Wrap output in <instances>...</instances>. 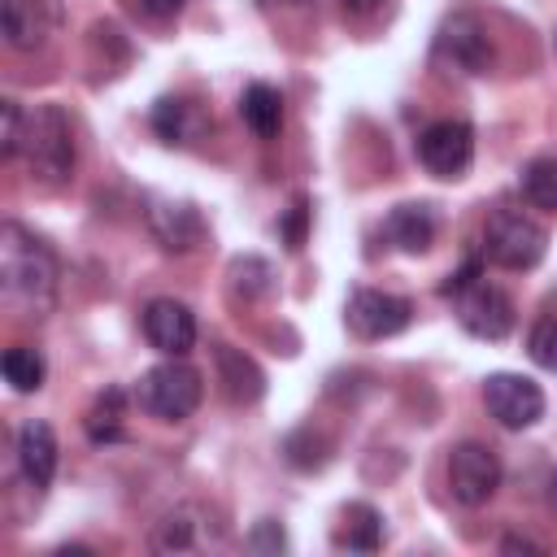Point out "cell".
<instances>
[{
    "instance_id": "1",
    "label": "cell",
    "mask_w": 557,
    "mask_h": 557,
    "mask_svg": "<svg viewBox=\"0 0 557 557\" xmlns=\"http://www.w3.org/2000/svg\"><path fill=\"white\" fill-rule=\"evenodd\" d=\"M0 296L26 318H44L57 305V257L26 226H0Z\"/></svg>"
},
{
    "instance_id": "2",
    "label": "cell",
    "mask_w": 557,
    "mask_h": 557,
    "mask_svg": "<svg viewBox=\"0 0 557 557\" xmlns=\"http://www.w3.org/2000/svg\"><path fill=\"white\" fill-rule=\"evenodd\" d=\"M22 161L30 170L35 183L44 187H61L74 174V126L57 104H39L26 113L22 126Z\"/></svg>"
},
{
    "instance_id": "3",
    "label": "cell",
    "mask_w": 557,
    "mask_h": 557,
    "mask_svg": "<svg viewBox=\"0 0 557 557\" xmlns=\"http://www.w3.org/2000/svg\"><path fill=\"white\" fill-rule=\"evenodd\" d=\"M440 292L453 296L457 322H461L474 339H492V344H496V339H505V335L513 331V300H509L500 287H492V283L479 278V261L461 265Z\"/></svg>"
},
{
    "instance_id": "4",
    "label": "cell",
    "mask_w": 557,
    "mask_h": 557,
    "mask_svg": "<svg viewBox=\"0 0 557 557\" xmlns=\"http://www.w3.org/2000/svg\"><path fill=\"white\" fill-rule=\"evenodd\" d=\"M135 396H139V409H144L148 418L183 422V418L196 413V405H200V396H205V383H200V374H196L183 357H170V361L152 366V370L139 379Z\"/></svg>"
},
{
    "instance_id": "5",
    "label": "cell",
    "mask_w": 557,
    "mask_h": 557,
    "mask_svg": "<svg viewBox=\"0 0 557 557\" xmlns=\"http://www.w3.org/2000/svg\"><path fill=\"white\" fill-rule=\"evenodd\" d=\"M544 248H548V235H544V226L535 218H527L518 209H496L487 218L483 252L496 265H505V270H531V265H540Z\"/></svg>"
},
{
    "instance_id": "6",
    "label": "cell",
    "mask_w": 557,
    "mask_h": 557,
    "mask_svg": "<svg viewBox=\"0 0 557 557\" xmlns=\"http://www.w3.org/2000/svg\"><path fill=\"white\" fill-rule=\"evenodd\" d=\"M500 487V457L479 444V440H466L448 453V492L457 505H487Z\"/></svg>"
},
{
    "instance_id": "7",
    "label": "cell",
    "mask_w": 557,
    "mask_h": 557,
    "mask_svg": "<svg viewBox=\"0 0 557 557\" xmlns=\"http://www.w3.org/2000/svg\"><path fill=\"white\" fill-rule=\"evenodd\" d=\"M483 405L505 431H527L544 418V392L527 374H487Z\"/></svg>"
},
{
    "instance_id": "8",
    "label": "cell",
    "mask_w": 557,
    "mask_h": 557,
    "mask_svg": "<svg viewBox=\"0 0 557 557\" xmlns=\"http://www.w3.org/2000/svg\"><path fill=\"white\" fill-rule=\"evenodd\" d=\"M413 318V305L405 296H392V292H374V287H357L344 305V322L357 339H387V335H400Z\"/></svg>"
},
{
    "instance_id": "9",
    "label": "cell",
    "mask_w": 557,
    "mask_h": 557,
    "mask_svg": "<svg viewBox=\"0 0 557 557\" xmlns=\"http://www.w3.org/2000/svg\"><path fill=\"white\" fill-rule=\"evenodd\" d=\"M418 161L435 174V178H461L474 161V131L470 122H431L418 135Z\"/></svg>"
},
{
    "instance_id": "10",
    "label": "cell",
    "mask_w": 557,
    "mask_h": 557,
    "mask_svg": "<svg viewBox=\"0 0 557 557\" xmlns=\"http://www.w3.org/2000/svg\"><path fill=\"white\" fill-rule=\"evenodd\" d=\"M144 335L157 352L165 357H187L191 344H196V313L183 305V300H170V296H157L144 305Z\"/></svg>"
},
{
    "instance_id": "11",
    "label": "cell",
    "mask_w": 557,
    "mask_h": 557,
    "mask_svg": "<svg viewBox=\"0 0 557 557\" xmlns=\"http://www.w3.org/2000/svg\"><path fill=\"white\" fill-rule=\"evenodd\" d=\"M435 48H440V57L453 61L461 74H487V70H492V39H487L483 22L470 17V13H457L453 22H444Z\"/></svg>"
},
{
    "instance_id": "12",
    "label": "cell",
    "mask_w": 557,
    "mask_h": 557,
    "mask_svg": "<svg viewBox=\"0 0 557 557\" xmlns=\"http://www.w3.org/2000/svg\"><path fill=\"white\" fill-rule=\"evenodd\" d=\"M148 226L165 252H191L205 244V222L191 205L183 200H152L148 205Z\"/></svg>"
},
{
    "instance_id": "13",
    "label": "cell",
    "mask_w": 557,
    "mask_h": 557,
    "mask_svg": "<svg viewBox=\"0 0 557 557\" xmlns=\"http://www.w3.org/2000/svg\"><path fill=\"white\" fill-rule=\"evenodd\" d=\"M17 470L35 492H44L52 483V474H57V435H52L48 422H39V418L22 422V431H17Z\"/></svg>"
},
{
    "instance_id": "14",
    "label": "cell",
    "mask_w": 557,
    "mask_h": 557,
    "mask_svg": "<svg viewBox=\"0 0 557 557\" xmlns=\"http://www.w3.org/2000/svg\"><path fill=\"white\" fill-rule=\"evenodd\" d=\"M435 231H440V218H435V209L422 205V200L396 205V209L387 213V222H383V235H387L400 252H409V257H422V252L435 244Z\"/></svg>"
},
{
    "instance_id": "15",
    "label": "cell",
    "mask_w": 557,
    "mask_h": 557,
    "mask_svg": "<svg viewBox=\"0 0 557 557\" xmlns=\"http://www.w3.org/2000/svg\"><path fill=\"white\" fill-rule=\"evenodd\" d=\"M213 361H218V383H222L226 400H235V405L261 400L265 374L257 370V361H252L248 352H239V348H231V344H218V348H213Z\"/></svg>"
},
{
    "instance_id": "16",
    "label": "cell",
    "mask_w": 557,
    "mask_h": 557,
    "mask_svg": "<svg viewBox=\"0 0 557 557\" xmlns=\"http://www.w3.org/2000/svg\"><path fill=\"white\" fill-rule=\"evenodd\" d=\"M383 544V518L374 505H348L339 513V527H335V548H348V553H374Z\"/></svg>"
},
{
    "instance_id": "17",
    "label": "cell",
    "mask_w": 557,
    "mask_h": 557,
    "mask_svg": "<svg viewBox=\"0 0 557 557\" xmlns=\"http://www.w3.org/2000/svg\"><path fill=\"white\" fill-rule=\"evenodd\" d=\"M0 26H4L9 48H17V52L39 48V44H44V13H39V0H0Z\"/></svg>"
},
{
    "instance_id": "18",
    "label": "cell",
    "mask_w": 557,
    "mask_h": 557,
    "mask_svg": "<svg viewBox=\"0 0 557 557\" xmlns=\"http://www.w3.org/2000/svg\"><path fill=\"white\" fill-rule=\"evenodd\" d=\"M239 117H244L261 139H270V135H278V126H283V96H278L270 83H252V87H244V96H239Z\"/></svg>"
},
{
    "instance_id": "19",
    "label": "cell",
    "mask_w": 557,
    "mask_h": 557,
    "mask_svg": "<svg viewBox=\"0 0 557 557\" xmlns=\"http://www.w3.org/2000/svg\"><path fill=\"white\" fill-rule=\"evenodd\" d=\"M0 370H4V383H9L13 392H39V387H44V374H48L44 352L30 348V344H13V348H4Z\"/></svg>"
},
{
    "instance_id": "20",
    "label": "cell",
    "mask_w": 557,
    "mask_h": 557,
    "mask_svg": "<svg viewBox=\"0 0 557 557\" xmlns=\"http://www.w3.org/2000/svg\"><path fill=\"white\" fill-rule=\"evenodd\" d=\"M522 200L531 209H544V213H557V157H535L522 165Z\"/></svg>"
},
{
    "instance_id": "21",
    "label": "cell",
    "mask_w": 557,
    "mask_h": 557,
    "mask_svg": "<svg viewBox=\"0 0 557 557\" xmlns=\"http://www.w3.org/2000/svg\"><path fill=\"white\" fill-rule=\"evenodd\" d=\"M152 131H157L165 144H187V139L200 131V117H196V109H191L187 100L165 96V100H157V109H152Z\"/></svg>"
},
{
    "instance_id": "22",
    "label": "cell",
    "mask_w": 557,
    "mask_h": 557,
    "mask_svg": "<svg viewBox=\"0 0 557 557\" xmlns=\"http://www.w3.org/2000/svg\"><path fill=\"white\" fill-rule=\"evenodd\" d=\"M226 274H231V292L244 296V300L270 296V287H274V270H270V261H261V257H235Z\"/></svg>"
},
{
    "instance_id": "23",
    "label": "cell",
    "mask_w": 557,
    "mask_h": 557,
    "mask_svg": "<svg viewBox=\"0 0 557 557\" xmlns=\"http://www.w3.org/2000/svg\"><path fill=\"white\" fill-rule=\"evenodd\" d=\"M87 435H91L96 444H109V440L122 435V392H117V387H109V392L91 405V413H87Z\"/></svg>"
},
{
    "instance_id": "24",
    "label": "cell",
    "mask_w": 557,
    "mask_h": 557,
    "mask_svg": "<svg viewBox=\"0 0 557 557\" xmlns=\"http://www.w3.org/2000/svg\"><path fill=\"white\" fill-rule=\"evenodd\" d=\"M527 352H531L535 366L557 370V318H553V313H544V318L531 326V335H527Z\"/></svg>"
},
{
    "instance_id": "25",
    "label": "cell",
    "mask_w": 557,
    "mask_h": 557,
    "mask_svg": "<svg viewBox=\"0 0 557 557\" xmlns=\"http://www.w3.org/2000/svg\"><path fill=\"white\" fill-rule=\"evenodd\" d=\"M22 126H26V113L17 100H0V157H17L22 148Z\"/></svg>"
},
{
    "instance_id": "26",
    "label": "cell",
    "mask_w": 557,
    "mask_h": 557,
    "mask_svg": "<svg viewBox=\"0 0 557 557\" xmlns=\"http://www.w3.org/2000/svg\"><path fill=\"white\" fill-rule=\"evenodd\" d=\"M278 235H283L287 252H300V248H305V235H309V205H305V200H296V205L287 209V218L278 222Z\"/></svg>"
},
{
    "instance_id": "27",
    "label": "cell",
    "mask_w": 557,
    "mask_h": 557,
    "mask_svg": "<svg viewBox=\"0 0 557 557\" xmlns=\"http://www.w3.org/2000/svg\"><path fill=\"white\" fill-rule=\"evenodd\" d=\"M248 548H252V553H283V548H287V535H283V527H278L274 518H261V522L252 527V535H248Z\"/></svg>"
},
{
    "instance_id": "28",
    "label": "cell",
    "mask_w": 557,
    "mask_h": 557,
    "mask_svg": "<svg viewBox=\"0 0 557 557\" xmlns=\"http://www.w3.org/2000/svg\"><path fill=\"white\" fill-rule=\"evenodd\" d=\"M144 4V13H152V17H174L187 0H139Z\"/></svg>"
},
{
    "instance_id": "29",
    "label": "cell",
    "mask_w": 557,
    "mask_h": 557,
    "mask_svg": "<svg viewBox=\"0 0 557 557\" xmlns=\"http://www.w3.org/2000/svg\"><path fill=\"white\" fill-rule=\"evenodd\" d=\"M500 548H505V553H540V548H535L531 540H505Z\"/></svg>"
},
{
    "instance_id": "30",
    "label": "cell",
    "mask_w": 557,
    "mask_h": 557,
    "mask_svg": "<svg viewBox=\"0 0 557 557\" xmlns=\"http://www.w3.org/2000/svg\"><path fill=\"white\" fill-rule=\"evenodd\" d=\"M344 9L348 13H370V9H379V0H344Z\"/></svg>"
},
{
    "instance_id": "31",
    "label": "cell",
    "mask_w": 557,
    "mask_h": 557,
    "mask_svg": "<svg viewBox=\"0 0 557 557\" xmlns=\"http://www.w3.org/2000/svg\"><path fill=\"white\" fill-rule=\"evenodd\" d=\"M548 500H553V509H557V474L548 479Z\"/></svg>"
},
{
    "instance_id": "32",
    "label": "cell",
    "mask_w": 557,
    "mask_h": 557,
    "mask_svg": "<svg viewBox=\"0 0 557 557\" xmlns=\"http://www.w3.org/2000/svg\"><path fill=\"white\" fill-rule=\"evenodd\" d=\"M278 4H309V0H278Z\"/></svg>"
}]
</instances>
